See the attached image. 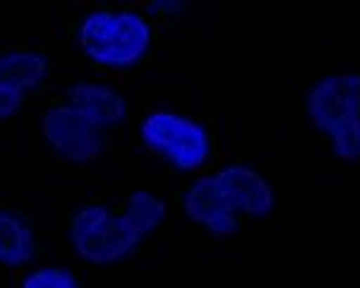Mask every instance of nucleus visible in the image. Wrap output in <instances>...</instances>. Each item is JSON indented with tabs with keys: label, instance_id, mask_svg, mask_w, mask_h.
Masks as SVG:
<instances>
[{
	"label": "nucleus",
	"instance_id": "nucleus-4",
	"mask_svg": "<svg viewBox=\"0 0 360 288\" xmlns=\"http://www.w3.org/2000/svg\"><path fill=\"white\" fill-rule=\"evenodd\" d=\"M310 125L329 140L334 157H360V77L353 72L319 77L305 94Z\"/></svg>",
	"mask_w": 360,
	"mask_h": 288
},
{
	"label": "nucleus",
	"instance_id": "nucleus-3",
	"mask_svg": "<svg viewBox=\"0 0 360 288\" xmlns=\"http://www.w3.org/2000/svg\"><path fill=\"white\" fill-rule=\"evenodd\" d=\"M84 58L111 70H130L152 48V25L135 10H91L77 25Z\"/></svg>",
	"mask_w": 360,
	"mask_h": 288
},
{
	"label": "nucleus",
	"instance_id": "nucleus-2",
	"mask_svg": "<svg viewBox=\"0 0 360 288\" xmlns=\"http://www.w3.org/2000/svg\"><path fill=\"white\" fill-rule=\"evenodd\" d=\"M274 207L271 183L248 164H229L207 173L183 192L185 216L214 235H233L240 230V216L266 218Z\"/></svg>",
	"mask_w": 360,
	"mask_h": 288
},
{
	"label": "nucleus",
	"instance_id": "nucleus-7",
	"mask_svg": "<svg viewBox=\"0 0 360 288\" xmlns=\"http://www.w3.org/2000/svg\"><path fill=\"white\" fill-rule=\"evenodd\" d=\"M51 60L39 51L0 53V120L20 113L25 96L37 91L49 77Z\"/></svg>",
	"mask_w": 360,
	"mask_h": 288
},
{
	"label": "nucleus",
	"instance_id": "nucleus-8",
	"mask_svg": "<svg viewBox=\"0 0 360 288\" xmlns=\"http://www.w3.org/2000/svg\"><path fill=\"white\" fill-rule=\"evenodd\" d=\"M68 103L79 108L101 130L118 128L127 118V101L118 89L103 82H75L68 89Z\"/></svg>",
	"mask_w": 360,
	"mask_h": 288
},
{
	"label": "nucleus",
	"instance_id": "nucleus-5",
	"mask_svg": "<svg viewBox=\"0 0 360 288\" xmlns=\"http://www.w3.org/2000/svg\"><path fill=\"white\" fill-rule=\"evenodd\" d=\"M139 140L180 173L200 171L212 157L209 130L193 115L156 108L139 123Z\"/></svg>",
	"mask_w": 360,
	"mask_h": 288
},
{
	"label": "nucleus",
	"instance_id": "nucleus-1",
	"mask_svg": "<svg viewBox=\"0 0 360 288\" xmlns=\"http://www.w3.org/2000/svg\"><path fill=\"white\" fill-rule=\"evenodd\" d=\"M166 218V202L152 190L127 195L123 211L106 204H84L72 214L68 238L75 255L86 264L111 267L135 255L147 235Z\"/></svg>",
	"mask_w": 360,
	"mask_h": 288
},
{
	"label": "nucleus",
	"instance_id": "nucleus-10",
	"mask_svg": "<svg viewBox=\"0 0 360 288\" xmlns=\"http://www.w3.org/2000/svg\"><path fill=\"white\" fill-rule=\"evenodd\" d=\"M20 288H79V284L65 267H39L22 279Z\"/></svg>",
	"mask_w": 360,
	"mask_h": 288
},
{
	"label": "nucleus",
	"instance_id": "nucleus-9",
	"mask_svg": "<svg viewBox=\"0 0 360 288\" xmlns=\"http://www.w3.org/2000/svg\"><path fill=\"white\" fill-rule=\"evenodd\" d=\"M37 252L34 228L20 211L0 207V264L10 269L25 267Z\"/></svg>",
	"mask_w": 360,
	"mask_h": 288
},
{
	"label": "nucleus",
	"instance_id": "nucleus-6",
	"mask_svg": "<svg viewBox=\"0 0 360 288\" xmlns=\"http://www.w3.org/2000/svg\"><path fill=\"white\" fill-rule=\"evenodd\" d=\"M41 135L58 157L70 164H86L106 147L103 130L68 101L41 115Z\"/></svg>",
	"mask_w": 360,
	"mask_h": 288
}]
</instances>
